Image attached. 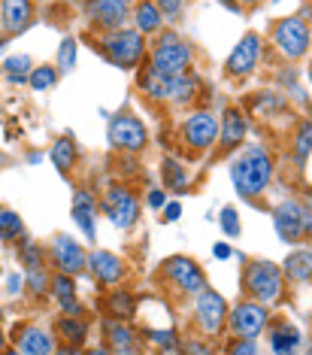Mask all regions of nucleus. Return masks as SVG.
Wrapping results in <instances>:
<instances>
[{"label":"nucleus","instance_id":"nucleus-14","mask_svg":"<svg viewBox=\"0 0 312 355\" xmlns=\"http://www.w3.org/2000/svg\"><path fill=\"white\" fill-rule=\"evenodd\" d=\"M52 258H55V264H58V270L73 273V277L88 268V255L82 252V246H79L73 237H67V234H58V237L52 240Z\"/></svg>","mask_w":312,"mask_h":355},{"label":"nucleus","instance_id":"nucleus-19","mask_svg":"<svg viewBox=\"0 0 312 355\" xmlns=\"http://www.w3.org/2000/svg\"><path fill=\"white\" fill-rule=\"evenodd\" d=\"M94 216H98V200L91 198V191L79 189L73 195V222L82 228V234L88 240H98V231H94Z\"/></svg>","mask_w":312,"mask_h":355},{"label":"nucleus","instance_id":"nucleus-7","mask_svg":"<svg viewBox=\"0 0 312 355\" xmlns=\"http://www.w3.org/2000/svg\"><path fill=\"white\" fill-rule=\"evenodd\" d=\"M273 46L285 58L297 61L309 49V28L303 25V19H297V15H288V19H282L273 28Z\"/></svg>","mask_w":312,"mask_h":355},{"label":"nucleus","instance_id":"nucleus-29","mask_svg":"<svg viewBox=\"0 0 312 355\" xmlns=\"http://www.w3.org/2000/svg\"><path fill=\"white\" fill-rule=\"evenodd\" d=\"M107 337H109V343H113V352H134V334L122 322H109Z\"/></svg>","mask_w":312,"mask_h":355},{"label":"nucleus","instance_id":"nucleus-41","mask_svg":"<svg viewBox=\"0 0 312 355\" xmlns=\"http://www.w3.org/2000/svg\"><path fill=\"white\" fill-rule=\"evenodd\" d=\"M155 3H158V10H161L164 15H170V19H173V15H179V10H182V3H185V0H155Z\"/></svg>","mask_w":312,"mask_h":355},{"label":"nucleus","instance_id":"nucleus-15","mask_svg":"<svg viewBox=\"0 0 312 355\" xmlns=\"http://www.w3.org/2000/svg\"><path fill=\"white\" fill-rule=\"evenodd\" d=\"M88 15L94 19V25L107 31L125 28V21L131 19V0H91L88 3Z\"/></svg>","mask_w":312,"mask_h":355},{"label":"nucleus","instance_id":"nucleus-31","mask_svg":"<svg viewBox=\"0 0 312 355\" xmlns=\"http://www.w3.org/2000/svg\"><path fill=\"white\" fill-rule=\"evenodd\" d=\"M312 152V122H300L297 134H294V161H297V167L306 164Z\"/></svg>","mask_w":312,"mask_h":355},{"label":"nucleus","instance_id":"nucleus-27","mask_svg":"<svg viewBox=\"0 0 312 355\" xmlns=\"http://www.w3.org/2000/svg\"><path fill=\"white\" fill-rule=\"evenodd\" d=\"M270 346H273V352H294V349H300V331L294 325H279L273 334H270Z\"/></svg>","mask_w":312,"mask_h":355},{"label":"nucleus","instance_id":"nucleus-5","mask_svg":"<svg viewBox=\"0 0 312 355\" xmlns=\"http://www.w3.org/2000/svg\"><path fill=\"white\" fill-rule=\"evenodd\" d=\"M100 49H103V55H107L109 61L116 64V67H134V64H140L146 43H143L140 31L116 28V31H109V34L103 37Z\"/></svg>","mask_w":312,"mask_h":355},{"label":"nucleus","instance_id":"nucleus-21","mask_svg":"<svg viewBox=\"0 0 312 355\" xmlns=\"http://www.w3.org/2000/svg\"><path fill=\"white\" fill-rule=\"evenodd\" d=\"M15 349L25 352V355H46V352H55V340L52 334H46V331L39 328H25L15 334Z\"/></svg>","mask_w":312,"mask_h":355},{"label":"nucleus","instance_id":"nucleus-35","mask_svg":"<svg viewBox=\"0 0 312 355\" xmlns=\"http://www.w3.org/2000/svg\"><path fill=\"white\" fill-rule=\"evenodd\" d=\"M109 310H113V316H118V319H131L134 316V297L127 292H116L109 297Z\"/></svg>","mask_w":312,"mask_h":355},{"label":"nucleus","instance_id":"nucleus-26","mask_svg":"<svg viewBox=\"0 0 312 355\" xmlns=\"http://www.w3.org/2000/svg\"><path fill=\"white\" fill-rule=\"evenodd\" d=\"M55 328H58V334L70 343V346H67V352H73V349H79V346H82L85 331H88V328H85V322H82V319H73L70 313H67V319H61Z\"/></svg>","mask_w":312,"mask_h":355},{"label":"nucleus","instance_id":"nucleus-25","mask_svg":"<svg viewBox=\"0 0 312 355\" xmlns=\"http://www.w3.org/2000/svg\"><path fill=\"white\" fill-rule=\"evenodd\" d=\"M76 143H73V137L70 134H64L55 140V146H52V164L58 167V173H67L70 167L76 164Z\"/></svg>","mask_w":312,"mask_h":355},{"label":"nucleus","instance_id":"nucleus-2","mask_svg":"<svg viewBox=\"0 0 312 355\" xmlns=\"http://www.w3.org/2000/svg\"><path fill=\"white\" fill-rule=\"evenodd\" d=\"M243 288L258 304H276L282 297V270L270 261H249L243 273Z\"/></svg>","mask_w":312,"mask_h":355},{"label":"nucleus","instance_id":"nucleus-45","mask_svg":"<svg viewBox=\"0 0 312 355\" xmlns=\"http://www.w3.org/2000/svg\"><path fill=\"white\" fill-rule=\"evenodd\" d=\"M212 255H215V258H230L234 252H230L228 243H215V246H212Z\"/></svg>","mask_w":312,"mask_h":355},{"label":"nucleus","instance_id":"nucleus-34","mask_svg":"<svg viewBox=\"0 0 312 355\" xmlns=\"http://www.w3.org/2000/svg\"><path fill=\"white\" fill-rule=\"evenodd\" d=\"M76 67V40L67 37L61 40V49H58V70L61 73H70Z\"/></svg>","mask_w":312,"mask_h":355},{"label":"nucleus","instance_id":"nucleus-10","mask_svg":"<svg viewBox=\"0 0 312 355\" xmlns=\"http://www.w3.org/2000/svg\"><path fill=\"white\" fill-rule=\"evenodd\" d=\"M194 313H197V322L206 334H219L221 325L228 319V304L225 297L212 288H200L197 292V301H194Z\"/></svg>","mask_w":312,"mask_h":355},{"label":"nucleus","instance_id":"nucleus-16","mask_svg":"<svg viewBox=\"0 0 312 355\" xmlns=\"http://www.w3.org/2000/svg\"><path fill=\"white\" fill-rule=\"evenodd\" d=\"M258 55H261V37L258 34H246L237 43V49L230 52L228 73L230 76H249L255 70V64H258Z\"/></svg>","mask_w":312,"mask_h":355},{"label":"nucleus","instance_id":"nucleus-43","mask_svg":"<svg viewBox=\"0 0 312 355\" xmlns=\"http://www.w3.org/2000/svg\"><path fill=\"white\" fill-rule=\"evenodd\" d=\"M179 216H182V207L176 204V200H173V204H167V207H164V219H167V222H176Z\"/></svg>","mask_w":312,"mask_h":355},{"label":"nucleus","instance_id":"nucleus-6","mask_svg":"<svg viewBox=\"0 0 312 355\" xmlns=\"http://www.w3.org/2000/svg\"><path fill=\"white\" fill-rule=\"evenodd\" d=\"M100 209L107 213V219L116 225V228H134L140 219V204H137V198L131 195L127 189H122V185H109L107 189V195H103L100 200Z\"/></svg>","mask_w":312,"mask_h":355},{"label":"nucleus","instance_id":"nucleus-40","mask_svg":"<svg viewBox=\"0 0 312 355\" xmlns=\"http://www.w3.org/2000/svg\"><path fill=\"white\" fill-rule=\"evenodd\" d=\"M230 352H234V355H255V352H258V346H255L252 343V337H239V340L234 343V346H230Z\"/></svg>","mask_w":312,"mask_h":355},{"label":"nucleus","instance_id":"nucleus-39","mask_svg":"<svg viewBox=\"0 0 312 355\" xmlns=\"http://www.w3.org/2000/svg\"><path fill=\"white\" fill-rule=\"evenodd\" d=\"M149 340L161 343V349H164V352H176V349H179V346H176L173 331H149Z\"/></svg>","mask_w":312,"mask_h":355},{"label":"nucleus","instance_id":"nucleus-32","mask_svg":"<svg viewBox=\"0 0 312 355\" xmlns=\"http://www.w3.org/2000/svg\"><path fill=\"white\" fill-rule=\"evenodd\" d=\"M3 73L10 83H25L30 76V58L28 55H12V58L3 61Z\"/></svg>","mask_w":312,"mask_h":355},{"label":"nucleus","instance_id":"nucleus-18","mask_svg":"<svg viewBox=\"0 0 312 355\" xmlns=\"http://www.w3.org/2000/svg\"><path fill=\"white\" fill-rule=\"evenodd\" d=\"M88 268H91L94 279H100L103 286H116L125 273L122 258H116L113 252H91L88 255Z\"/></svg>","mask_w":312,"mask_h":355},{"label":"nucleus","instance_id":"nucleus-49","mask_svg":"<svg viewBox=\"0 0 312 355\" xmlns=\"http://www.w3.org/2000/svg\"><path fill=\"white\" fill-rule=\"evenodd\" d=\"M255 3H261V0H237V6H255Z\"/></svg>","mask_w":312,"mask_h":355},{"label":"nucleus","instance_id":"nucleus-13","mask_svg":"<svg viewBox=\"0 0 312 355\" xmlns=\"http://www.w3.org/2000/svg\"><path fill=\"white\" fill-rule=\"evenodd\" d=\"M164 273L173 279V286H179L182 292H188V295H197L200 288H206L203 270H200L197 264L191 261V258H185V255H173V258H167Z\"/></svg>","mask_w":312,"mask_h":355},{"label":"nucleus","instance_id":"nucleus-38","mask_svg":"<svg viewBox=\"0 0 312 355\" xmlns=\"http://www.w3.org/2000/svg\"><path fill=\"white\" fill-rule=\"evenodd\" d=\"M221 228H225L228 237H237V234H239V216H237L234 207H225V209H221Z\"/></svg>","mask_w":312,"mask_h":355},{"label":"nucleus","instance_id":"nucleus-17","mask_svg":"<svg viewBox=\"0 0 312 355\" xmlns=\"http://www.w3.org/2000/svg\"><path fill=\"white\" fill-rule=\"evenodd\" d=\"M30 0H3L0 3V21H3L6 34H21L30 25Z\"/></svg>","mask_w":312,"mask_h":355},{"label":"nucleus","instance_id":"nucleus-1","mask_svg":"<svg viewBox=\"0 0 312 355\" xmlns=\"http://www.w3.org/2000/svg\"><path fill=\"white\" fill-rule=\"evenodd\" d=\"M230 180L239 198H258L273 180V158L264 146H246L230 164Z\"/></svg>","mask_w":312,"mask_h":355},{"label":"nucleus","instance_id":"nucleus-20","mask_svg":"<svg viewBox=\"0 0 312 355\" xmlns=\"http://www.w3.org/2000/svg\"><path fill=\"white\" fill-rule=\"evenodd\" d=\"M246 134H249V122L239 110H228L225 119H221V149L230 152L237 146H243Z\"/></svg>","mask_w":312,"mask_h":355},{"label":"nucleus","instance_id":"nucleus-4","mask_svg":"<svg viewBox=\"0 0 312 355\" xmlns=\"http://www.w3.org/2000/svg\"><path fill=\"white\" fill-rule=\"evenodd\" d=\"M188 64H191V49L182 43L179 37L173 34H164L161 43L155 46L152 52V61H149V70L158 76H179V73H188Z\"/></svg>","mask_w":312,"mask_h":355},{"label":"nucleus","instance_id":"nucleus-30","mask_svg":"<svg viewBox=\"0 0 312 355\" xmlns=\"http://www.w3.org/2000/svg\"><path fill=\"white\" fill-rule=\"evenodd\" d=\"M25 237V222L12 209H0V240H21Z\"/></svg>","mask_w":312,"mask_h":355},{"label":"nucleus","instance_id":"nucleus-23","mask_svg":"<svg viewBox=\"0 0 312 355\" xmlns=\"http://www.w3.org/2000/svg\"><path fill=\"white\" fill-rule=\"evenodd\" d=\"M134 21H137L140 34H155V31H161V25H164V12L158 10L155 0H143L137 6V12H134Z\"/></svg>","mask_w":312,"mask_h":355},{"label":"nucleus","instance_id":"nucleus-12","mask_svg":"<svg viewBox=\"0 0 312 355\" xmlns=\"http://www.w3.org/2000/svg\"><path fill=\"white\" fill-rule=\"evenodd\" d=\"M273 225L285 243H300L306 237V231H303V204L300 200H282L273 209Z\"/></svg>","mask_w":312,"mask_h":355},{"label":"nucleus","instance_id":"nucleus-28","mask_svg":"<svg viewBox=\"0 0 312 355\" xmlns=\"http://www.w3.org/2000/svg\"><path fill=\"white\" fill-rule=\"evenodd\" d=\"M161 173H164L167 189H173V191H188V173L182 171V164H179L176 158H164Z\"/></svg>","mask_w":312,"mask_h":355},{"label":"nucleus","instance_id":"nucleus-47","mask_svg":"<svg viewBox=\"0 0 312 355\" xmlns=\"http://www.w3.org/2000/svg\"><path fill=\"white\" fill-rule=\"evenodd\" d=\"M219 3H221V6H228V10H239L237 0H219Z\"/></svg>","mask_w":312,"mask_h":355},{"label":"nucleus","instance_id":"nucleus-48","mask_svg":"<svg viewBox=\"0 0 312 355\" xmlns=\"http://www.w3.org/2000/svg\"><path fill=\"white\" fill-rule=\"evenodd\" d=\"M10 292H12V295L19 292V277H10Z\"/></svg>","mask_w":312,"mask_h":355},{"label":"nucleus","instance_id":"nucleus-44","mask_svg":"<svg viewBox=\"0 0 312 355\" xmlns=\"http://www.w3.org/2000/svg\"><path fill=\"white\" fill-rule=\"evenodd\" d=\"M164 200H167V198H164V191H161V189H155V191L149 195V207H152V209H161V207H164Z\"/></svg>","mask_w":312,"mask_h":355},{"label":"nucleus","instance_id":"nucleus-11","mask_svg":"<svg viewBox=\"0 0 312 355\" xmlns=\"http://www.w3.org/2000/svg\"><path fill=\"white\" fill-rule=\"evenodd\" d=\"M215 137H219V122H215V116H210V112H203V110L191 112L185 119V125H182V140L194 152L210 149L215 143Z\"/></svg>","mask_w":312,"mask_h":355},{"label":"nucleus","instance_id":"nucleus-22","mask_svg":"<svg viewBox=\"0 0 312 355\" xmlns=\"http://www.w3.org/2000/svg\"><path fill=\"white\" fill-rule=\"evenodd\" d=\"M52 295L55 301L61 304L64 313H70V316H79V304H76V286H73V273H58V277L52 279Z\"/></svg>","mask_w":312,"mask_h":355},{"label":"nucleus","instance_id":"nucleus-50","mask_svg":"<svg viewBox=\"0 0 312 355\" xmlns=\"http://www.w3.org/2000/svg\"><path fill=\"white\" fill-rule=\"evenodd\" d=\"M309 79H312V67H309Z\"/></svg>","mask_w":312,"mask_h":355},{"label":"nucleus","instance_id":"nucleus-33","mask_svg":"<svg viewBox=\"0 0 312 355\" xmlns=\"http://www.w3.org/2000/svg\"><path fill=\"white\" fill-rule=\"evenodd\" d=\"M28 83H30L34 92H49V88L58 83V70L49 67V64H46V67H37V70H30Z\"/></svg>","mask_w":312,"mask_h":355},{"label":"nucleus","instance_id":"nucleus-8","mask_svg":"<svg viewBox=\"0 0 312 355\" xmlns=\"http://www.w3.org/2000/svg\"><path fill=\"white\" fill-rule=\"evenodd\" d=\"M109 143L122 152H140L149 143V131L137 116H116L109 122Z\"/></svg>","mask_w":312,"mask_h":355},{"label":"nucleus","instance_id":"nucleus-24","mask_svg":"<svg viewBox=\"0 0 312 355\" xmlns=\"http://www.w3.org/2000/svg\"><path fill=\"white\" fill-rule=\"evenodd\" d=\"M288 277L294 282H306L312 279V249H297L285 258V268H282Z\"/></svg>","mask_w":312,"mask_h":355},{"label":"nucleus","instance_id":"nucleus-42","mask_svg":"<svg viewBox=\"0 0 312 355\" xmlns=\"http://www.w3.org/2000/svg\"><path fill=\"white\" fill-rule=\"evenodd\" d=\"M303 231L312 237V191L306 195V200H303Z\"/></svg>","mask_w":312,"mask_h":355},{"label":"nucleus","instance_id":"nucleus-3","mask_svg":"<svg viewBox=\"0 0 312 355\" xmlns=\"http://www.w3.org/2000/svg\"><path fill=\"white\" fill-rule=\"evenodd\" d=\"M143 88H146V94L152 101H170V103H188L191 98L197 94V76L191 73H179V76H158L146 70V76H143Z\"/></svg>","mask_w":312,"mask_h":355},{"label":"nucleus","instance_id":"nucleus-51","mask_svg":"<svg viewBox=\"0 0 312 355\" xmlns=\"http://www.w3.org/2000/svg\"><path fill=\"white\" fill-rule=\"evenodd\" d=\"M309 352H312V346H309Z\"/></svg>","mask_w":312,"mask_h":355},{"label":"nucleus","instance_id":"nucleus-9","mask_svg":"<svg viewBox=\"0 0 312 355\" xmlns=\"http://www.w3.org/2000/svg\"><path fill=\"white\" fill-rule=\"evenodd\" d=\"M228 325L237 337H258L264 325H267V310L258 301H239L234 310L228 313Z\"/></svg>","mask_w":312,"mask_h":355},{"label":"nucleus","instance_id":"nucleus-46","mask_svg":"<svg viewBox=\"0 0 312 355\" xmlns=\"http://www.w3.org/2000/svg\"><path fill=\"white\" fill-rule=\"evenodd\" d=\"M185 352H210V346H203V343H188Z\"/></svg>","mask_w":312,"mask_h":355},{"label":"nucleus","instance_id":"nucleus-36","mask_svg":"<svg viewBox=\"0 0 312 355\" xmlns=\"http://www.w3.org/2000/svg\"><path fill=\"white\" fill-rule=\"evenodd\" d=\"M21 261H25V270L43 268V249L37 243H30V240H25V243H21Z\"/></svg>","mask_w":312,"mask_h":355},{"label":"nucleus","instance_id":"nucleus-37","mask_svg":"<svg viewBox=\"0 0 312 355\" xmlns=\"http://www.w3.org/2000/svg\"><path fill=\"white\" fill-rule=\"evenodd\" d=\"M28 273V286L34 295H46V286H49V273H46L43 268H30L25 270Z\"/></svg>","mask_w":312,"mask_h":355}]
</instances>
